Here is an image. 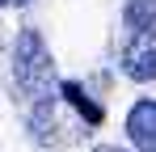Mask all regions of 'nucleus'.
Listing matches in <instances>:
<instances>
[{
    "label": "nucleus",
    "mask_w": 156,
    "mask_h": 152,
    "mask_svg": "<svg viewBox=\"0 0 156 152\" xmlns=\"http://www.w3.org/2000/svg\"><path fill=\"white\" fill-rule=\"evenodd\" d=\"M13 76H17V85H21V93H30L34 101H47L51 80H55V68H51V55H47V42H42L38 30H26V34L17 38Z\"/></svg>",
    "instance_id": "1"
},
{
    "label": "nucleus",
    "mask_w": 156,
    "mask_h": 152,
    "mask_svg": "<svg viewBox=\"0 0 156 152\" xmlns=\"http://www.w3.org/2000/svg\"><path fill=\"white\" fill-rule=\"evenodd\" d=\"M122 72L131 80H156V25L135 30V38L122 51Z\"/></svg>",
    "instance_id": "2"
},
{
    "label": "nucleus",
    "mask_w": 156,
    "mask_h": 152,
    "mask_svg": "<svg viewBox=\"0 0 156 152\" xmlns=\"http://www.w3.org/2000/svg\"><path fill=\"white\" fill-rule=\"evenodd\" d=\"M127 135L139 152H156V101H139L127 114Z\"/></svg>",
    "instance_id": "3"
},
{
    "label": "nucleus",
    "mask_w": 156,
    "mask_h": 152,
    "mask_svg": "<svg viewBox=\"0 0 156 152\" xmlns=\"http://www.w3.org/2000/svg\"><path fill=\"white\" fill-rule=\"evenodd\" d=\"M127 25L131 30L156 25V0H127Z\"/></svg>",
    "instance_id": "4"
},
{
    "label": "nucleus",
    "mask_w": 156,
    "mask_h": 152,
    "mask_svg": "<svg viewBox=\"0 0 156 152\" xmlns=\"http://www.w3.org/2000/svg\"><path fill=\"white\" fill-rule=\"evenodd\" d=\"M63 97L72 101V106H76L80 114H84V118H89V123H101V110H97V106H93V101L84 97V89H80V85H63Z\"/></svg>",
    "instance_id": "5"
},
{
    "label": "nucleus",
    "mask_w": 156,
    "mask_h": 152,
    "mask_svg": "<svg viewBox=\"0 0 156 152\" xmlns=\"http://www.w3.org/2000/svg\"><path fill=\"white\" fill-rule=\"evenodd\" d=\"M17 4H30V0H0V9H17Z\"/></svg>",
    "instance_id": "6"
},
{
    "label": "nucleus",
    "mask_w": 156,
    "mask_h": 152,
    "mask_svg": "<svg viewBox=\"0 0 156 152\" xmlns=\"http://www.w3.org/2000/svg\"><path fill=\"white\" fill-rule=\"evenodd\" d=\"M97 152H122V148H97Z\"/></svg>",
    "instance_id": "7"
}]
</instances>
